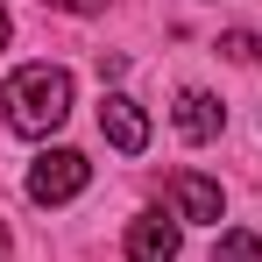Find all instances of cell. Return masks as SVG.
<instances>
[{
	"label": "cell",
	"instance_id": "6da1fadb",
	"mask_svg": "<svg viewBox=\"0 0 262 262\" xmlns=\"http://www.w3.org/2000/svg\"><path fill=\"white\" fill-rule=\"evenodd\" d=\"M0 106H7L14 135H57L71 121V71L64 64H21L0 85Z\"/></svg>",
	"mask_w": 262,
	"mask_h": 262
},
{
	"label": "cell",
	"instance_id": "7a4b0ae2",
	"mask_svg": "<svg viewBox=\"0 0 262 262\" xmlns=\"http://www.w3.org/2000/svg\"><path fill=\"white\" fill-rule=\"evenodd\" d=\"M85 184H92V163L78 149H50V156L29 163V199H36V206H64V199H78Z\"/></svg>",
	"mask_w": 262,
	"mask_h": 262
},
{
	"label": "cell",
	"instance_id": "3957f363",
	"mask_svg": "<svg viewBox=\"0 0 262 262\" xmlns=\"http://www.w3.org/2000/svg\"><path fill=\"white\" fill-rule=\"evenodd\" d=\"M177 248H184V220L177 213H135L128 262H177Z\"/></svg>",
	"mask_w": 262,
	"mask_h": 262
},
{
	"label": "cell",
	"instance_id": "277c9868",
	"mask_svg": "<svg viewBox=\"0 0 262 262\" xmlns=\"http://www.w3.org/2000/svg\"><path fill=\"white\" fill-rule=\"evenodd\" d=\"M99 135H106L121 156H142V149H149V114H142V99L106 92V99H99Z\"/></svg>",
	"mask_w": 262,
	"mask_h": 262
},
{
	"label": "cell",
	"instance_id": "5b68a950",
	"mask_svg": "<svg viewBox=\"0 0 262 262\" xmlns=\"http://www.w3.org/2000/svg\"><path fill=\"white\" fill-rule=\"evenodd\" d=\"M170 199H177V220H213V227H220V213H227L220 184L199 177V170H177V177H170Z\"/></svg>",
	"mask_w": 262,
	"mask_h": 262
},
{
	"label": "cell",
	"instance_id": "8992f818",
	"mask_svg": "<svg viewBox=\"0 0 262 262\" xmlns=\"http://www.w3.org/2000/svg\"><path fill=\"white\" fill-rule=\"evenodd\" d=\"M220 128H227V106H220L213 92H184L177 99V135L184 142H213Z\"/></svg>",
	"mask_w": 262,
	"mask_h": 262
},
{
	"label": "cell",
	"instance_id": "52a82bcc",
	"mask_svg": "<svg viewBox=\"0 0 262 262\" xmlns=\"http://www.w3.org/2000/svg\"><path fill=\"white\" fill-rule=\"evenodd\" d=\"M213 262H262V234H248V227L220 234V241H213Z\"/></svg>",
	"mask_w": 262,
	"mask_h": 262
},
{
	"label": "cell",
	"instance_id": "ba28073f",
	"mask_svg": "<svg viewBox=\"0 0 262 262\" xmlns=\"http://www.w3.org/2000/svg\"><path fill=\"white\" fill-rule=\"evenodd\" d=\"M220 50H227L234 64H255V57H262V43H255V36H248V29H234V36H227V43H220Z\"/></svg>",
	"mask_w": 262,
	"mask_h": 262
},
{
	"label": "cell",
	"instance_id": "9c48e42d",
	"mask_svg": "<svg viewBox=\"0 0 262 262\" xmlns=\"http://www.w3.org/2000/svg\"><path fill=\"white\" fill-rule=\"evenodd\" d=\"M43 7H64V14H99L106 0H43Z\"/></svg>",
	"mask_w": 262,
	"mask_h": 262
},
{
	"label": "cell",
	"instance_id": "30bf717a",
	"mask_svg": "<svg viewBox=\"0 0 262 262\" xmlns=\"http://www.w3.org/2000/svg\"><path fill=\"white\" fill-rule=\"evenodd\" d=\"M0 43H7V7H0Z\"/></svg>",
	"mask_w": 262,
	"mask_h": 262
},
{
	"label": "cell",
	"instance_id": "8fae6325",
	"mask_svg": "<svg viewBox=\"0 0 262 262\" xmlns=\"http://www.w3.org/2000/svg\"><path fill=\"white\" fill-rule=\"evenodd\" d=\"M0 248H7V227H0Z\"/></svg>",
	"mask_w": 262,
	"mask_h": 262
}]
</instances>
